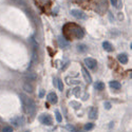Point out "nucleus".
I'll use <instances>...</instances> for the list:
<instances>
[{
    "instance_id": "obj_10",
    "label": "nucleus",
    "mask_w": 132,
    "mask_h": 132,
    "mask_svg": "<svg viewBox=\"0 0 132 132\" xmlns=\"http://www.w3.org/2000/svg\"><path fill=\"white\" fill-rule=\"evenodd\" d=\"M81 72H83V75H84L85 79L87 80V83H91V81H92V78H91V76L89 75V73L87 72V70L85 68H83V69H81Z\"/></svg>"
},
{
    "instance_id": "obj_11",
    "label": "nucleus",
    "mask_w": 132,
    "mask_h": 132,
    "mask_svg": "<svg viewBox=\"0 0 132 132\" xmlns=\"http://www.w3.org/2000/svg\"><path fill=\"white\" fill-rule=\"evenodd\" d=\"M110 87L111 88H113V89H115V90H119L121 89V84L118 83V81H115V80H112V81H110Z\"/></svg>"
},
{
    "instance_id": "obj_5",
    "label": "nucleus",
    "mask_w": 132,
    "mask_h": 132,
    "mask_svg": "<svg viewBox=\"0 0 132 132\" xmlns=\"http://www.w3.org/2000/svg\"><path fill=\"white\" fill-rule=\"evenodd\" d=\"M48 99H49V101L51 102V104H56L57 101H58V99H57V95L55 94L54 92H51L48 95Z\"/></svg>"
},
{
    "instance_id": "obj_25",
    "label": "nucleus",
    "mask_w": 132,
    "mask_h": 132,
    "mask_svg": "<svg viewBox=\"0 0 132 132\" xmlns=\"http://www.w3.org/2000/svg\"><path fill=\"white\" fill-rule=\"evenodd\" d=\"M45 95V92H43V90L40 91V93H39V97H42V96Z\"/></svg>"
},
{
    "instance_id": "obj_14",
    "label": "nucleus",
    "mask_w": 132,
    "mask_h": 132,
    "mask_svg": "<svg viewBox=\"0 0 132 132\" xmlns=\"http://www.w3.org/2000/svg\"><path fill=\"white\" fill-rule=\"evenodd\" d=\"M94 87L96 88V90H99V91H101V90H104L105 89V84L104 83H101V81H97L95 85H94Z\"/></svg>"
},
{
    "instance_id": "obj_19",
    "label": "nucleus",
    "mask_w": 132,
    "mask_h": 132,
    "mask_svg": "<svg viewBox=\"0 0 132 132\" xmlns=\"http://www.w3.org/2000/svg\"><path fill=\"white\" fill-rule=\"evenodd\" d=\"M55 115H56V121L58 123H60L61 121H62V118H61V115L59 113V111H55Z\"/></svg>"
},
{
    "instance_id": "obj_3",
    "label": "nucleus",
    "mask_w": 132,
    "mask_h": 132,
    "mask_svg": "<svg viewBox=\"0 0 132 132\" xmlns=\"http://www.w3.org/2000/svg\"><path fill=\"white\" fill-rule=\"evenodd\" d=\"M85 64L88 67L89 69H95L96 67V60L93 59V58H85Z\"/></svg>"
},
{
    "instance_id": "obj_15",
    "label": "nucleus",
    "mask_w": 132,
    "mask_h": 132,
    "mask_svg": "<svg viewBox=\"0 0 132 132\" xmlns=\"http://www.w3.org/2000/svg\"><path fill=\"white\" fill-rule=\"evenodd\" d=\"M75 36H76V38L84 37V32L81 31L79 28H76V30H75Z\"/></svg>"
},
{
    "instance_id": "obj_22",
    "label": "nucleus",
    "mask_w": 132,
    "mask_h": 132,
    "mask_svg": "<svg viewBox=\"0 0 132 132\" xmlns=\"http://www.w3.org/2000/svg\"><path fill=\"white\" fill-rule=\"evenodd\" d=\"M67 129H68V130H70V131H72V132H75V131H76V129L73 127V126H71V125H68V126H67Z\"/></svg>"
},
{
    "instance_id": "obj_9",
    "label": "nucleus",
    "mask_w": 132,
    "mask_h": 132,
    "mask_svg": "<svg viewBox=\"0 0 132 132\" xmlns=\"http://www.w3.org/2000/svg\"><path fill=\"white\" fill-rule=\"evenodd\" d=\"M12 123L15 126H20L24 123V119H23V117H16V118L12 119Z\"/></svg>"
},
{
    "instance_id": "obj_17",
    "label": "nucleus",
    "mask_w": 132,
    "mask_h": 132,
    "mask_svg": "<svg viewBox=\"0 0 132 132\" xmlns=\"http://www.w3.org/2000/svg\"><path fill=\"white\" fill-rule=\"evenodd\" d=\"M93 127H94V124H92V123H88V124L85 125V130H92Z\"/></svg>"
},
{
    "instance_id": "obj_6",
    "label": "nucleus",
    "mask_w": 132,
    "mask_h": 132,
    "mask_svg": "<svg viewBox=\"0 0 132 132\" xmlns=\"http://www.w3.org/2000/svg\"><path fill=\"white\" fill-rule=\"evenodd\" d=\"M117 59H118V61L123 64H126L128 62V56L126 54H119L118 56H117Z\"/></svg>"
},
{
    "instance_id": "obj_8",
    "label": "nucleus",
    "mask_w": 132,
    "mask_h": 132,
    "mask_svg": "<svg viewBox=\"0 0 132 132\" xmlns=\"http://www.w3.org/2000/svg\"><path fill=\"white\" fill-rule=\"evenodd\" d=\"M102 47H104L105 51H107V52H112L113 51V47L109 41H104L102 42Z\"/></svg>"
},
{
    "instance_id": "obj_23",
    "label": "nucleus",
    "mask_w": 132,
    "mask_h": 132,
    "mask_svg": "<svg viewBox=\"0 0 132 132\" xmlns=\"http://www.w3.org/2000/svg\"><path fill=\"white\" fill-rule=\"evenodd\" d=\"M105 108H106L107 110H110V109H111V104H110V102L106 101V102H105Z\"/></svg>"
},
{
    "instance_id": "obj_20",
    "label": "nucleus",
    "mask_w": 132,
    "mask_h": 132,
    "mask_svg": "<svg viewBox=\"0 0 132 132\" xmlns=\"http://www.w3.org/2000/svg\"><path fill=\"white\" fill-rule=\"evenodd\" d=\"M57 80V84H58V89H59V91H62L63 90V84L62 81L60 80V79H56Z\"/></svg>"
},
{
    "instance_id": "obj_18",
    "label": "nucleus",
    "mask_w": 132,
    "mask_h": 132,
    "mask_svg": "<svg viewBox=\"0 0 132 132\" xmlns=\"http://www.w3.org/2000/svg\"><path fill=\"white\" fill-rule=\"evenodd\" d=\"M77 50L79 52H86L87 51V47L85 46V45H79L77 47Z\"/></svg>"
},
{
    "instance_id": "obj_12",
    "label": "nucleus",
    "mask_w": 132,
    "mask_h": 132,
    "mask_svg": "<svg viewBox=\"0 0 132 132\" xmlns=\"http://www.w3.org/2000/svg\"><path fill=\"white\" fill-rule=\"evenodd\" d=\"M23 90L25 91V92H29V93H32L33 92V87H32V85L25 83L23 85Z\"/></svg>"
},
{
    "instance_id": "obj_26",
    "label": "nucleus",
    "mask_w": 132,
    "mask_h": 132,
    "mask_svg": "<svg viewBox=\"0 0 132 132\" xmlns=\"http://www.w3.org/2000/svg\"><path fill=\"white\" fill-rule=\"evenodd\" d=\"M24 132H29V131H24Z\"/></svg>"
},
{
    "instance_id": "obj_16",
    "label": "nucleus",
    "mask_w": 132,
    "mask_h": 132,
    "mask_svg": "<svg viewBox=\"0 0 132 132\" xmlns=\"http://www.w3.org/2000/svg\"><path fill=\"white\" fill-rule=\"evenodd\" d=\"M58 41H59V46L62 47V48H66V47H68V42L66 41V40L63 39V38L59 37V39H58Z\"/></svg>"
},
{
    "instance_id": "obj_2",
    "label": "nucleus",
    "mask_w": 132,
    "mask_h": 132,
    "mask_svg": "<svg viewBox=\"0 0 132 132\" xmlns=\"http://www.w3.org/2000/svg\"><path fill=\"white\" fill-rule=\"evenodd\" d=\"M39 121L43 125H47V126L52 125V118L49 114H42L41 116H39Z\"/></svg>"
},
{
    "instance_id": "obj_24",
    "label": "nucleus",
    "mask_w": 132,
    "mask_h": 132,
    "mask_svg": "<svg viewBox=\"0 0 132 132\" xmlns=\"http://www.w3.org/2000/svg\"><path fill=\"white\" fill-rule=\"evenodd\" d=\"M113 7H117V0H110Z\"/></svg>"
},
{
    "instance_id": "obj_4",
    "label": "nucleus",
    "mask_w": 132,
    "mask_h": 132,
    "mask_svg": "<svg viewBox=\"0 0 132 132\" xmlns=\"http://www.w3.org/2000/svg\"><path fill=\"white\" fill-rule=\"evenodd\" d=\"M71 14H72L73 17H75V18H77V19L85 18L84 12H81V11H79V10H71Z\"/></svg>"
},
{
    "instance_id": "obj_13",
    "label": "nucleus",
    "mask_w": 132,
    "mask_h": 132,
    "mask_svg": "<svg viewBox=\"0 0 132 132\" xmlns=\"http://www.w3.org/2000/svg\"><path fill=\"white\" fill-rule=\"evenodd\" d=\"M26 78H29L30 80H36V78H37V75L35 74L34 72H29V73H26Z\"/></svg>"
},
{
    "instance_id": "obj_21",
    "label": "nucleus",
    "mask_w": 132,
    "mask_h": 132,
    "mask_svg": "<svg viewBox=\"0 0 132 132\" xmlns=\"http://www.w3.org/2000/svg\"><path fill=\"white\" fill-rule=\"evenodd\" d=\"M2 132H13V129H12V127H10V126H5V127H3V129H2Z\"/></svg>"
},
{
    "instance_id": "obj_1",
    "label": "nucleus",
    "mask_w": 132,
    "mask_h": 132,
    "mask_svg": "<svg viewBox=\"0 0 132 132\" xmlns=\"http://www.w3.org/2000/svg\"><path fill=\"white\" fill-rule=\"evenodd\" d=\"M36 111V105L35 101L31 98L26 99V104H25V112H28L29 114H34Z\"/></svg>"
},
{
    "instance_id": "obj_7",
    "label": "nucleus",
    "mask_w": 132,
    "mask_h": 132,
    "mask_svg": "<svg viewBox=\"0 0 132 132\" xmlns=\"http://www.w3.org/2000/svg\"><path fill=\"white\" fill-rule=\"evenodd\" d=\"M89 116H90V118H92V119L96 118V117H97V109L94 107H91L90 112H89Z\"/></svg>"
}]
</instances>
